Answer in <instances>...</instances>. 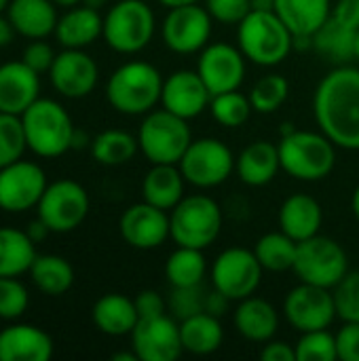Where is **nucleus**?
Here are the masks:
<instances>
[{"label": "nucleus", "instance_id": "obj_60", "mask_svg": "<svg viewBox=\"0 0 359 361\" xmlns=\"http://www.w3.org/2000/svg\"><path fill=\"white\" fill-rule=\"evenodd\" d=\"M353 53H355V57L359 59V30L355 32V40H353Z\"/></svg>", "mask_w": 359, "mask_h": 361}, {"label": "nucleus", "instance_id": "obj_9", "mask_svg": "<svg viewBox=\"0 0 359 361\" xmlns=\"http://www.w3.org/2000/svg\"><path fill=\"white\" fill-rule=\"evenodd\" d=\"M292 271L296 273L300 283L334 290L349 273V260L341 243L330 237L315 235L298 243Z\"/></svg>", "mask_w": 359, "mask_h": 361}, {"label": "nucleus", "instance_id": "obj_33", "mask_svg": "<svg viewBox=\"0 0 359 361\" xmlns=\"http://www.w3.org/2000/svg\"><path fill=\"white\" fill-rule=\"evenodd\" d=\"M32 281L36 288L49 296H61L66 294L74 283V269L72 264L55 254L36 256L32 269H30Z\"/></svg>", "mask_w": 359, "mask_h": 361}, {"label": "nucleus", "instance_id": "obj_29", "mask_svg": "<svg viewBox=\"0 0 359 361\" xmlns=\"http://www.w3.org/2000/svg\"><path fill=\"white\" fill-rule=\"evenodd\" d=\"M188 182L184 180L182 171L178 165H167L159 163L148 169L142 182V195L144 201L171 212L182 199H184V186Z\"/></svg>", "mask_w": 359, "mask_h": 361}, {"label": "nucleus", "instance_id": "obj_25", "mask_svg": "<svg viewBox=\"0 0 359 361\" xmlns=\"http://www.w3.org/2000/svg\"><path fill=\"white\" fill-rule=\"evenodd\" d=\"M53 0H11L6 11L8 19L15 27L25 38H44L57 27V11H55Z\"/></svg>", "mask_w": 359, "mask_h": 361}, {"label": "nucleus", "instance_id": "obj_42", "mask_svg": "<svg viewBox=\"0 0 359 361\" xmlns=\"http://www.w3.org/2000/svg\"><path fill=\"white\" fill-rule=\"evenodd\" d=\"M332 294H334L336 315L343 322L359 324V271L347 273Z\"/></svg>", "mask_w": 359, "mask_h": 361}, {"label": "nucleus", "instance_id": "obj_50", "mask_svg": "<svg viewBox=\"0 0 359 361\" xmlns=\"http://www.w3.org/2000/svg\"><path fill=\"white\" fill-rule=\"evenodd\" d=\"M260 360L262 361H296V349L290 347L288 343L281 341H269L264 343L262 351H260Z\"/></svg>", "mask_w": 359, "mask_h": 361}, {"label": "nucleus", "instance_id": "obj_61", "mask_svg": "<svg viewBox=\"0 0 359 361\" xmlns=\"http://www.w3.org/2000/svg\"><path fill=\"white\" fill-rule=\"evenodd\" d=\"M8 2H11V0H0V13L8 6Z\"/></svg>", "mask_w": 359, "mask_h": 361}, {"label": "nucleus", "instance_id": "obj_31", "mask_svg": "<svg viewBox=\"0 0 359 361\" xmlns=\"http://www.w3.org/2000/svg\"><path fill=\"white\" fill-rule=\"evenodd\" d=\"M180 336H182V347L186 353L212 355L220 349V345L224 341V330L216 315L201 311V313H195V315L182 319Z\"/></svg>", "mask_w": 359, "mask_h": 361}, {"label": "nucleus", "instance_id": "obj_47", "mask_svg": "<svg viewBox=\"0 0 359 361\" xmlns=\"http://www.w3.org/2000/svg\"><path fill=\"white\" fill-rule=\"evenodd\" d=\"M21 61H25V63H28L32 70H36L38 74H42V72L51 70V66H53V61H55V53H53V49H51L47 42H42V40L38 38V40L30 42V44L23 49Z\"/></svg>", "mask_w": 359, "mask_h": 361}, {"label": "nucleus", "instance_id": "obj_56", "mask_svg": "<svg viewBox=\"0 0 359 361\" xmlns=\"http://www.w3.org/2000/svg\"><path fill=\"white\" fill-rule=\"evenodd\" d=\"M163 6H182V4H195V2H201V0H159Z\"/></svg>", "mask_w": 359, "mask_h": 361}, {"label": "nucleus", "instance_id": "obj_58", "mask_svg": "<svg viewBox=\"0 0 359 361\" xmlns=\"http://www.w3.org/2000/svg\"><path fill=\"white\" fill-rule=\"evenodd\" d=\"M351 209H353L355 218H358V220H359V186H358V188H355L353 197H351Z\"/></svg>", "mask_w": 359, "mask_h": 361}, {"label": "nucleus", "instance_id": "obj_15", "mask_svg": "<svg viewBox=\"0 0 359 361\" xmlns=\"http://www.w3.org/2000/svg\"><path fill=\"white\" fill-rule=\"evenodd\" d=\"M129 336L131 351L140 361H176L184 353L180 324L167 313L140 319Z\"/></svg>", "mask_w": 359, "mask_h": 361}, {"label": "nucleus", "instance_id": "obj_55", "mask_svg": "<svg viewBox=\"0 0 359 361\" xmlns=\"http://www.w3.org/2000/svg\"><path fill=\"white\" fill-rule=\"evenodd\" d=\"M89 142V137L83 131H74V140H72V148H83Z\"/></svg>", "mask_w": 359, "mask_h": 361}, {"label": "nucleus", "instance_id": "obj_36", "mask_svg": "<svg viewBox=\"0 0 359 361\" xmlns=\"http://www.w3.org/2000/svg\"><path fill=\"white\" fill-rule=\"evenodd\" d=\"M296 247H298V243L292 237H288L284 231H277V233L262 235L254 247V254L260 260L264 271L284 273L294 267Z\"/></svg>", "mask_w": 359, "mask_h": 361}, {"label": "nucleus", "instance_id": "obj_53", "mask_svg": "<svg viewBox=\"0 0 359 361\" xmlns=\"http://www.w3.org/2000/svg\"><path fill=\"white\" fill-rule=\"evenodd\" d=\"M13 32H15V27H13L11 19L0 15V47H6L13 40Z\"/></svg>", "mask_w": 359, "mask_h": 361}, {"label": "nucleus", "instance_id": "obj_4", "mask_svg": "<svg viewBox=\"0 0 359 361\" xmlns=\"http://www.w3.org/2000/svg\"><path fill=\"white\" fill-rule=\"evenodd\" d=\"M281 169L300 182H317L332 173L336 146L322 131H292L279 142Z\"/></svg>", "mask_w": 359, "mask_h": 361}, {"label": "nucleus", "instance_id": "obj_41", "mask_svg": "<svg viewBox=\"0 0 359 361\" xmlns=\"http://www.w3.org/2000/svg\"><path fill=\"white\" fill-rule=\"evenodd\" d=\"M296 361H334L339 360L336 351V336L324 330L303 332L300 341L296 343Z\"/></svg>", "mask_w": 359, "mask_h": 361}, {"label": "nucleus", "instance_id": "obj_28", "mask_svg": "<svg viewBox=\"0 0 359 361\" xmlns=\"http://www.w3.org/2000/svg\"><path fill=\"white\" fill-rule=\"evenodd\" d=\"M104 34V19L99 11L91 6H72L59 17L55 36L66 49H83L95 42Z\"/></svg>", "mask_w": 359, "mask_h": 361}, {"label": "nucleus", "instance_id": "obj_54", "mask_svg": "<svg viewBox=\"0 0 359 361\" xmlns=\"http://www.w3.org/2000/svg\"><path fill=\"white\" fill-rule=\"evenodd\" d=\"M275 0H252V11H273Z\"/></svg>", "mask_w": 359, "mask_h": 361}, {"label": "nucleus", "instance_id": "obj_3", "mask_svg": "<svg viewBox=\"0 0 359 361\" xmlns=\"http://www.w3.org/2000/svg\"><path fill=\"white\" fill-rule=\"evenodd\" d=\"M239 49L256 66L281 63L294 49V34L275 11H252L237 30Z\"/></svg>", "mask_w": 359, "mask_h": 361}, {"label": "nucleus", "instance_id": "obj_46", "mask_svg": "<svg viewBox=\"0 0 359 361\" xmlns=\"http://www.w3.org/2000/svg\"><path fill=\"white\" fill-rule=\"evenodd\" d=\"M339 360L359 361V324L345 322V326L334 334Z\"/></svg>", "mask_w": 359, "mask_h": 361}, {"label": "nucleus", "instance_id": "obj_43", "mask_svg": "<svg viewBox=\"0 0 359 361\" xmlns=\"http://www.w3.org/2000/svg\"><path fill=\"white\" fill-rule=\"evenodd\" d=\"M30 305L28 290L15 277H0V319H17Z\"/></svg>", "mask_w": 359, "mask_h": 361}, {"label": "nucleus", "instance_id": "obj_17", "mask_svg": "<svg viewBox=\"0 0 359 361\" xmlns=\"http://www.w3.org/2000/svg\"><path fill=\"white\" fill-rule=\"evenodd\" d=\"M197 72L212 95L235 91L245 80V55L229 42L207 44L199 55Z\"/></svg>", "mask_w": 359, "mask_h": 361}, {"label": "nucleus", "instance_id": "obj_14", "mask_svg": "<svg viewBox=\"0 0 359 361\" xmlns=\"http://www.w3.org/2000/svg\"><path fill=\"white\" fill-rule=\"evenodd\" d=\"M284 315L300 334L330 328L336 317L334 294L328 288L300 283L288 292L284 300Z\"/></svg>", "mask_w": 359, "mask_h": 361}, {"label": "nucleus", "instance_id": "obj_44", "mask_svg": "<svg viewBox=\"0 0 359 361\" xmlns=\"http://www.w3.org/2000/svg\"><path fill=\"white\" fill-rule=\"evenodd\" d=\"M205 296L201 286H195V288H174V294L169 298V307L171 311L180 317V319H186L195 313H201L205 311Z\"/></svg>", "mask_w": 359, "mask_h": 361}, {"label": "nucleus", "instance_id": "obj_22", "mask_svg": "<svg viewBox=\"0 0 359 361\" xmlns=\"http://www.w3.org/2000/svg\"><path fill=\"white\" fill-rule=\"evenodd\" d=\"M51 357L53 341L44 330L17 324L0 332V361H49Z\"/></svg>", "mask_w": 359, "mask_h": 361}, {"label": "nucleus", "instance_id": "obj_37", "mask_svg": "<svg viewBox=\"0 0 359 361\" xmlns=\"http://www.w3.org/2000/svg\"><path fill=\"white\" fill-rule=\"evenodd\" d=\"M355 32L328 17V21L313 34V47L332 61H349L355 57L353 53Z\"/></svg>", "mask_w": 359, "mask_h": 361}, {"label": "nucleus", "instance_id": "obj_57", "mask_svg": "<svg viewBox=\"0 0 359 361\" xmlns=\"http://www.w3.org/2000/svg\"><path fill=\"white\" fill-rule=\"evenodd\" d=\"M83 4H85V6H91V8H95V11H99V8H104V6L108 4V0H83Z\"/></svg>", "mask_w": 359, "mask_h": 361}, {"label": "nucleus", "instance_id": "obj_21", "mask_svg": "<svg viewBox=\"0 0 359 361\" xmlns=\"http://www.w3.org/2000/svg\"><path fill=\"white\" fill-rule=\"evenodd\" d=\"M40 91L38 72L25 61H8L0 66V112L21 116Z\"/></svg>", "mask_w": 359, "mask_h": 361}, {"label": "nucleus", "instance_id": "obj_8", "mask_svg": "<svg viewBox=\"0 0 359 361\" xmlns=\"http://www.w3.org/2000/svg\"><path fill=\"white\" fill-rule=\"evenodd\" d=\"M102 36L116 53H140L154 36V13L144 0H118L104 17Z\"/></svg>", "mask_w": 359, "mask_h": 361}, {"label": "nucleus", "instance_id": "obj_48", "mask_svg": "<svg viewBox=\"0 0 359 361\" xmlns=\"http://www.w3.org/2000/svg\"><path fill=\"white\" fill-rule=\"evenodd\" d=\"M133 302H135V309H138L140 319L157 317V315H163V313L167 311L165 298H163L159 292H154V290H144V292H140V294L133 298Z\"/></svg>", "mask_w": 359, "mask_h": 361}, {"label": "nucleus", "instance_id": "obj_19", "mask_svg": "<svg viewBox=\"0 0 359 361\" xmlns=\"http://www.w3.org/2000/svg\"><path fill=\"white\" fill-rule=\"evenodd\" d=\"M49 76L57 93L70 99H78L95 89L99 70L95 59L83 49H66L55 55Z\"/></svg>", "mask_w": 359, "mask_h": 361}, {"label": "nucleus", "instance_id": "obj_16", "mask_svg": "<svg viewBox=\"0 0 359 361\" xmlns=\"http://www.w3.org/2000/svg\"><path fill=\"white\" fill-rule=\"evenodd\" d=\"M47 188V176L32 161H15L0 169V209L21 214L38 205Z\"/></svg>", "mask_w": 359, "mask_h": 361}, {"label": "nucleus", "instance_id": "obj_6", "mask_svg": "<svg viewBox=\"0 0 359 361\" xmlns=\"http://www.w3.org/2000/svg\"><path fill=\"white\" fill-rule=\"evenodd\" d=\"M190 142L193 133L188 121L171 114L165 108L150 110L138 131L140 150L152 165H178Z\"/></svg>", "mask_w": 359, "mask_h": 361}, {"label": "nucleus", "instance_id": "obj_51", "mask_svg": "<svg viewBox=\"0 0 359 361\" xmlns=\"http://www.w3.org/2000/svg\"><path fill=\"white\" fill-rule=\"evenodd\" d=\"M229 302H233V300L226 298L222 292L214 290V292H209L205 296V311L212 313V315H216V317H220V315H224L229 311Z\"/></svg>", "mask_w": 359, "mask_h": 361}, {"label": "nucleus", "instance_id": "obj_23", "mask_svg": "<svg viewBox=\"0 0 359 361\" xmlns=\"http://www.w3.org/2000/svg\"><path fill=\"white\" fill-rule=\"evenodd\" d=\"M324 212L317 199L305 192L290 195L279 207V231L292 237L296 243L320 235Z\"/></svg>", "mask_w": 359, "mask_h": 361}, {"label": "nucleus", "instance_id": "obj_24", "mask_svg": "<svg viewBox=\"0 0 359 361\" xmlns=\"http://www.w3.org/2000/svg\"><path fill=\"white\" fill-rule=\"evenodd\" d=\"M235 330L250 343H269L279 328V315L275 307L258 296H248L239 300L233 313Z\"/></svg>", "mask_w": 359, "mask_h": 361}, {"label": "nucleus", "instance_id": "obj_26", "mask_svg": "<svg viewBox=\"0 0 359 361\" xmlns=\"http://www.w3.org/2000/svg\"><path fill=\"white\" fill-rule=\"evenodd\" d=\"M93 324L106 336H127L140 322L133 298L125 294H106L93 305Z\"/></svg>", "mask_w": 359, "mask_h": 361}, {"label": "nucleus", "instance_id": "obj_35", "mask_svg": "<svg viewBox=\"0 0 359 361\" xmlns=\"http://www.w3.org/2000/svg\"><path fill=\"white\" fill-rule=\"evenodd\" d=\"M140 150L138 137L123 129H106L91 140V154L99 165L116 167L129 163Z\"/></svg>", "mask_w": 359, "mask_h": 361}, {"label": "nucleus", "instance_id": "obj_12", "mask_svg": "<svg viewBox=\"0 0 359 361\" xmlns=\"http://www.w3.org/2000/svg\"><path fill=\"white\" fill-rule=\"evenodd\" d=\"M36 209L51 233H70L87 218L89 195L74 180H57L47 184Z\"/></svg>", "mask_w": 359, "mask_h": 361}, {"label": "nucleus", "instance_id": "obj_30", "mask_svg": "<svg viewBox=\"0 0 359 361\" xmlns=\"http://www.w3.org/2000/svg\"><path fill=\"white\" fill-rule=\"evenodd\" d=\"M273 11L294 36H309L328 21L332 13L330 0H275Z\"/></svg>", "mask_w": 359, "mask_h": 361}, {"label": "nucleus", "instance_id": "obj_18", "mask_svg": "<svg viewBox=\"0 0 359 361\" xmlns=\"http://www.w3.org/2000/svg\"><path fill=\"white\" fill-rule=\"evenodd\" d=\"M121 237L135 250L161 247L171 237L169 212L144 201L127 207L118 222Z\"/></svg>", "mask_w": 359, "mask_h": 361}, {"label": "nucleus", "instance_id": "obj_38", "mask_svg": "<svg viewBox=\"0 0 359 361\" xmlns=\"http://www.w3.org/2000/svg\"><path fill=\"white\" fill-rule=\"evenodd\" d=\"M290 95V82L281 74H264L256 80V85L250 91L252 108L260 114H271L279 110Z\"/></svg>", "mask_w": 359, "mask_h": 361}, {"label": "nucleus", "instance_id": "obj_13", "mask_svg": "<svg viewBox=\"0 0 359 361\" xmlns=\"http://www.w3.org/2000/svg\"><path fill=\"white\" fill-rule=\"evenodd\" d=\"M212 15L199 2L171 6L163 19L161 36L167 49L180 55L203 51L212 36Z\"/></svg>", "mask_w": 359, "mask_h": 361}, {"label": "nucleus", "instance_id": "obj_10", "mask_svg": "<svg viewBox=\"0 0 359 361\" xmlns=\"http://www.w3.org/2000/svg\"><path fill=\"white\" fill-rule=\"evenodd\" d=\"M237 159L231 148L216 137H199L193 140L180 159L178 167L184 180L197 188H214L231 178L235 171Z\"/></svg>", "mask_w": 359, "mask_h": 361}, {"label": "nucleus", "instance_id": "obj_49", "mask_svg": "<svg viewBox=\"0 0 359 361\" xmlns=\"http://www.w3.org/2000/svg\"><path fill=\"white\" fill-rule=\"evenodd\" d=\"M332 19H336L339 23H343L345 27L358 32L359 30V0H339L332 6L330 13Z\"/></svg>", "mask_w": 359, "mask_h": 361}, {"label": "nucleus", "instance_id": "obj_34", "mask_svg": "<svg viewBox=\"0 0 359 361\" xmlns=\"http://www.w3.org/2000/svg\"><path fill=\"white\" fill-rule=\"evenodd\" d=\"M207 264L203 258V250L182 247L169 254L165 262V277L171 288H195L203 283Z\"/></svg>", "mask_w": 359, "mask_h": 361}, {"label": "nucleus", "instance_id": "obj_52", "mask_svg": "<svg viewBox=\"0 0 359 361\" xmlns=\"http://www.w3.org/2000/svg\"><path fill=\"white\" fill-rule=\"evenodd\" d=\"M34 241H40V239H44L51 231H49V226L40 220V218H36L30 226H28V231H25Z\"/></svg>", "mask_w": 359, "mask_h": 361}, {"label": "nucleus", "instance_id": "obj_32", "mask_svg": "<svg viewBox=\"0 0 359 361\" xmlns=\"http://www.w3.org/2000/svg\"><path fill=\"white\" fill-rule=\"evenodd\" d=\"M36 241L17 228H0V277H19L28 273L36 260Z\"/></svg>", "mask_w": 359, "mask_h": 361}, {"label": "nucleus", "instance_id": "obj_59", "mask_svg": "<svg viewBox=\"0 0 359 361\" xmlns=\"http://www.w3.org/2000/svg\"><path fill=\"white\" fill-rule=\"evenodd\" d=\"M57 6H66V8H72V6H76L78 2H83V0H53Z\"/></svg>", "mask_w": 359, "mask_h": 361}, {"label": "nucleus", "instance_id": "obj_27", "mask_svg": "<svg viewBox=\"0 0 359 361\" xmlns=\"http://www.w3.org/2000/svg\"><path fill=\"white\" fill-rule=\"evenodd\" d=\"M239 178L248 186H267L271 180H275L277 171L281 169L279 161V148L273 146L267 140L252 142L245 146L237 159L235 165Z\"/></svg>", "mask_w": 359, "mask_h": 361}, {"label": "nucleus", "instance_id": "obj_5", "mask_svg": "<svg viewBox=\"0 0 359 361\" xmlns=\"http://www.w3.org/2000/svg\"><path fill=\"white\" fill-rule=\"evenodd\" d=\"M23 131L28 148L44 159L61 157L72 148L74 140V123L66 108L55 99L38 97L23 114H21Z\"/></svg>", "mask_w": 359, "mask_h": 361}, {"label": "nucleus", "instance_id": "obj_39", "mask_svg": "<svg viewBox=\"0 0 359 361\" xmlns=\"http://www.w3.org/2000/svg\"><path fill=\"white\" fill-rule=\"evenodd\" d=\"M252 102L248 95L239 93V89L235 91H226V93H218V95H212V102H209V112L212 116L222 125V127H229V129H235V127H241L250 114H252Z\"/></svg>", "mask_w": 359, "mask_h": 361}, {"label": "nucleus", "instance_id": "obj_11", "mask_svg": "<svg viewBox=\"0 0 359 361\" xmlns=\"http://www.w3.org/2000/svg\"><path fill=\"white\" fill-rule=\"evenodd\" d=\"M262 273L264 269L256 258L254 250L229 247L220 252L212 264V283L214 290L239 302L258 290L262 281Z\"/></svg>", "mask_w": 359, "mask_h": 361}, {"label": "nucleus", "instance_id": "obj_2", "mask_svg": "<svg viewBox=\"0 0 359 361\" xmlns=\"http://www.w3.org/2000/svg\"><path fill=\"white\" fill-rule=\"evenodd\" d=\"M163 80L165 78L152 63L140 59L127 61L112 72L106 85V97L121 114H148L161 102Z\"/></svg>", "mask_w": 359, "mask_h": 361}, {"label": "nucleus", "instance_id": "obj_20", "mask_svg": "<svg viewBox=\"0 0 359 361\" xmlns=\"http://www.w3.org/2000/svg\"><path fill=\"white\" fill-rule=\"evenodd\" d=\"M209 102L212 93L197 70H178L163 80L161 104L180 118H197L205 108H209Z\"/></svg>", "mask_w": 359, "mask_h": 361}, {"label": "nucleus", "instance_id": "obj_45", "mask_svg": "<svg viewBox=\"0 0 359 361\" xmlns=\"http://www.w3.org/2000/svg\"><path fill=\"white\" fill-rule=\"evenodd\" d=\"M205 8L212 19L226 25H239L252 13V0H205Z\"/></svg>", "mask_w": 359, "mask_h": 361}, {"label": "nucleus", "instance_id": "obj_1", "mask_svg": "<svg viewBox=\"0 0 359 361\" xmlns=\"http://www.w3.org/2000/svg\"><path fill=\"white\" fill-rule=\"evenodd\" d=\"M313 114L320 131L336 148L359 150V70L336 68L328 72L313 95Z\"/></svg>", "mask_w": 359, "mask_h": 361}, {"label": "nucleus", "instance_id": "obj_7", "mask_svg": "<svg viewBox=\"0 0 359 361\" xmlns=\"http://www.w3.org/2000/svg\"><path fill=\"white\" fill-rule=\"evenodd\" d=\"M169 224L176 245L205 250L222 231V209L207 195H188L171 209Z\"/></svg>", "mask_w": 359, "mask_h": 361}, {"label": "nucleus", "instance_id": "obj_40", "mask_svg": "<svg viewBox=\"0 0 359 361\" xmlns=\"http://www.w3.org/2000/svg\"><path fill=\"white\" fill-rule=\"evenodd\" d=\"M28 148L21 116L0 112V169L19 161Z\"/></svg>", "mask_w": 359, "mask_h": 361}]
</instances>
